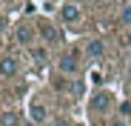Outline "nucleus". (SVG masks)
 <instances>
[{
    "label": "nucleus",
    "mask_w": 131,
    "mask_h": 126,
    "mask_svg": "<svg viewBox=\"0 0 131 126\" xmlns=\"http://www.w3.org/2000/svg\"><path fill=\"white\" fill-rule=\"evenodd\" d=\"M111 95H108V92H97L94 97H91V112H97V115H103V112H108V109H111Z\"/></svg>",
    "instance_id": "obj_1"
},
{
    "label": "nucleus",
    "mask_w": 131,
    "mask_h": 126,
    "mask_svg": "<svg viewBox=\"0 0 131 126\" xmlns=\"http://www.w3.org/2000/svg\"><path fill=\"white\" fill-rule=\"evenodd\" d=\"M80 69V60H77V52H66L63 57H60V72L63 75H74Z\"/></svg>",
    "instance_id": "obj_2"
},
{
    "label": "nucleus",
    "mask_w": 131,
    "mask_h": 126,
    "mask_svg": "<svg viewBox=\"0 0 131 126\" xmlns=\"http://www.w3.org/2000/svg\"><path fill=\"white\" fill-rule=\"evenodd\" d=\"M60 17H63V23H66V26H74V23H80L83 12H80L74 3H66V6H63V12H60Z\"/></svg>",
    "instance_id": "obj_3"
},
{
    "label": "nucleus",
    "mask_w": 131,
    "mask_h": 126,
    "mask_svg": "<svg viewBox=\"0 0 131 126\" xmlns=\"http://www.w3.org/2000/svg\"><path fill=\"white\" fill-rule=\"evenodd\" d=\"M40 34L46 37V43H60V32L49 23V20H40Z\"/></svg>",
    "instance_id": "obj_4"
},
{
    "label": "nucleus",
    "mask_w": 131,
    "mask_h": 126,
    "mask_svg": "<svg viewBox=\"0 0 131 126\" xmlns=\"http://www.w3.org/2000/svg\"><path fill=\"white\" fill-rule=\"evenodd\" d=\"M14 72H17V60L12 55H3V63H0V75H3V80L14 77Z\"/></svg>",
    "instance_id": "obj_5"
},
{
    "label": "nucleus",
    "mask_w": 131,
    "mask_h": 126,
    "mask_svg": "<svg viewBox=\"0 0 131 126\" xmlns=\"http://www.w3.org/2000/svg\"><path fill=\"white\" fill-rule=\"evenodd\" d=\"M14 40H17V43H23V46H29L31 40H34V32H31L29 26L20 23V26H14Z\"/></svg>",
    "instance_id": "obj_6"
},
{
    "label": "nucleus",
    "mask_w": 131,
    "mask_h": 126,
    "mask_svg": "<svg viewBox=\"0 0 131 126\" xmlns=\"http://www.w3.org/2000/svg\"><path fill=\"white\" fill-rule=\"evenodd\" d=\"M85 52H89L91 57H100V55L105 52V46L100 43V40H89V46H85Z\"/></svg>",
    "instance_id": "obj_7"
},
{
    "label": "nucleus",
    "mask_w": 131,
    "mask_h": 126,
    "mask_svg": "<svg viewBox=\"0 0 131 126\" xmlns=\"http://www.w3.org/2000/svg\"><path fill=\"white\" fill-rule=\"evenodd\" d=\"M29 115H31V120H34V123H43V120H46V109H43L40 103H34V106L29 109Z\"/></svg>",
    "instance_id": "obj_8"
},
{
    "label": "nucleus",
    "mask_w": 131,
    "mask_h": 126,
    "mask_svg": "<svg viewBox=\"0 0 131 126\" xmlns=\"http://www.w3.org/2000/svg\"><path fill=\"white\" fill-rule=\"evenodd\" d=\"M31 57H34L37 66H43V63H46V49H34V52H31Z\"/></svg>",
    "instance_id": "obj_9"
},
{
    "label": "nucleus",
    "mask_w": 131,
    "mask_h": 126,
    "mask_svg": "<svg viewBox=\"0 0 131 126\" xmlns=\"http://www.w3.org/2000/svg\"><path fill=\"white\" fill-rule=\"evenodd\" d=\"M3 126H17V115L14 112H3Z\"/></svg>",
    "instance_id": "obj_10"
},
{
    "label": "nucleus",
    "mask_w": 131,
    "mask_h": 126,
    "mask_svg": "<svg viewBox=\"0 0 131 126\" xmlns=\"http://www.w3.org/2000/svg\"><path fill=\"white\" fill-rule=\"evenodd\" d=\"M120 20H123V26H131V6H125L120 12Z\"/></svg>",
    "instance_id": "obj_11"
},
{
    "label": "nucleus",
    "mask_w": 131,
    "mask_h": 126,
    "mask_svg": "<svg viewBox=\"0 0 131 126\" xmlns=\"http://www.w3.org/2000/svg\"><path fill=\"white\" fill-rule=\"evenodd\" d=\"M120 115H123V118H128V115H131V103H128V100L120 106Z\"/></svg>",
    "instance_id": "obj_12"
},
{
    "label": "nucleus",
    "mask_w": 131,
    "mask_h": 126,
    "mask_svg": "<svg viewBox=\"0 0 131 126\" xmlns=\"http://www.w3.org/2000/svg\"><path fill=\"white\" fill-rule=\"evenodd\" d=\"M83 89H85V86H83V83H80V80H77V83H74V86H71V92H74V95H77V97H80V95H83Z\"/></svg>",
    "instance_id": "obj_13"
},
{
    "label": "nucleus",
    "mask_w": 131,
    "mask_h": 126,
    "mask_svg": "<svg viewBox=\"0 0 131 126\" xmlns=\"http://www.w3.org/2000/svg\"><path fill=\"white\" fill-rule=\"evenodd\" d=\"M125 49H128V52H131V32H128V34H125Z\"/></svg>",
    "instance_id": "obj_14"
},
{
    "label": "nucleus",
    "mask_w": 131,
    "mask_h": 126,
    "mask_svg": "<svg viewBox=\"0 0 131 126\" xmlns=\"http://www.w3.org/2000/svg\"><path fill=\"white\" fill-rule=\"evenodd\" d=\"M111 126H128L125 120H111Z\"/></svg>",
    "instance_id": "obj_15"
}]
</instances>
